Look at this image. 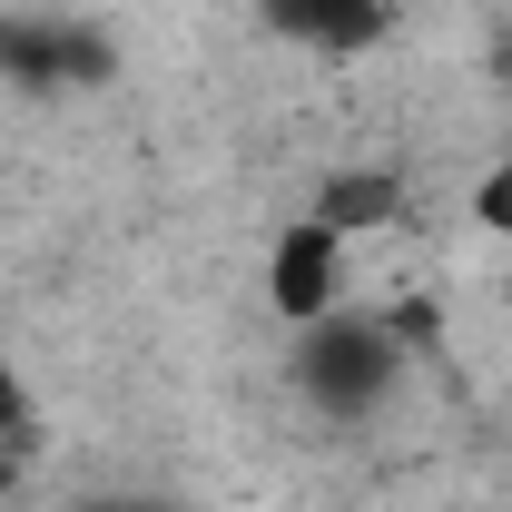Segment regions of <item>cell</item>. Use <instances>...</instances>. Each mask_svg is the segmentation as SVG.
I'll return each instance as SVG.
<instances>
[{
  "label": "cell",
  "mask_w": 512,
  "mask_h": 512,
  "mask_svg": "<svg viewBox=\"0 0 512 512\" xmlns=\"http://www.w3.org/2000/svg\"><path fill=\"white\" fill-rule=\"evenodd\" d=\"M296 394H306V414H325V424H375L384 404L404 394V335L384 316H325L296 335Z\"/></svg>",
  "instance_id": "6da1fadb"
},
{
  "label": "cell",
  "mask_w": 512,
  "mask_h": 512,
  "mask_svg": "<svg viewBox=\"0 0 512 512\" xmlns=\"http://www.w3.org/2000/svg\"><path fill=\"white\" fill-rule=\"evenodd\" d=\"M256 276H266V316L286 325V335H306V325L345 316V286H355V237H335L325 217H286V227H276V247L256 256Z\"/></svg>",
  "instance_id": "7a4b0ae2"
},
{
  "label": "cell",
  "mask_w": 512,
  "mask_h": 512,
  "mask_svg": "<svg viewBox=\"0 0 512 512\" xmlns=\"http://www.w3.org/2000/svg\"><path fill=\"white\" fill-rule=\"evenodd\" d=\"M256 30L316 60H365L394 40V0H256Z\"/></svg>",
  "instance_id": "3957f363"
},
{
  "label": "cell",
  "mask_w": 512,
  "mask_h": 512,
  "mask_svg": "<svg viewBox=\"0 0 512 512\" xmlns=\"http://www.w3.org/2000/svg\"><path fill=\"white\" fill-rule=\"evenodd\" d=\"M306 217H325L335 237H375V227H394V217H404V178H394V168H335V178L316 188V207H306Z\"/></svg>",
  "instance_id": "277c9868"
},
{
  "label": "cell",
  "mask_w": 512,
  "mask_h": 512,
  "mask_svg": "<svg viewBox=\"0 0 512 512\" xmlns=\"http://www.w3.org/2000/svg\"><path fill=\"white\" fill-rule=\"evenodd\" d=\"M0 69L30 79V89H60V79H99L109 50H99V40H60V30L40 20V30H0Z\"/></svg>",
  "instance_id": "5b68a950"
},
{
  "label": "cell",
  "mask_w": 512,
  "mask_h": 512,
  "mask_svg": "<svg viewBox=\"0 0 512 512\" xmlns=\"http://www.w3.org/2000/svg\"><path fill=\"white\" fill-rule=\"evenodd\" d=\"M473 227H493V237L512 247V138L493 148V168L473 178Z\"/></svg>",
  "instance_id": "8992f818"
},
{
  "label": "cell",
  "mask_w": 512,
  "mask_h": 512,
  "mask_svg": "<svg viewBox=\"0 0 512 512\" xmlns=\"http://www.w3.org/2000/svg\"><path fill=\"white\" fill-rule=\"evenodd\" d=\"M69 512H178L168 493H79Z\"/></svg>",
  "instance_id": "52a82bcc"
}]
</instances>
